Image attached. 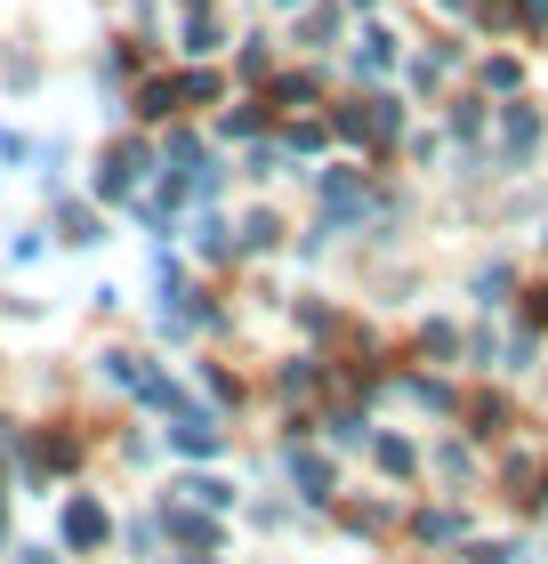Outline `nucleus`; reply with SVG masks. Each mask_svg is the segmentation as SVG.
<instances>
[{"instance_id":"nucleus-9","label":"nucleus","mask_w":548,"mask_h":564,"mask_svg":"<svg viewBox=\"0 0 548 564\" xmlns=\"http://www.w3.org/2000/svg\"><path fill=\"white\" fill-rule=\"evenodd\" d=\"M24 564H49V556H41V549H24Z\"/></svg>"},{"instance_id":"nucleus-8","label":"nucleus","mask_w":548,"mask_h":564,"mask_svg":"<svg viewBox=\"0 0 548 564\" xmlns=\"http://www.w3.org/2000/svg\"><path fill=\"white\" fill-rule=\"evenodd\" d=\"M476 564H516V549H501V541H484V549H476Z\"/></svg>"},{"instance_id":"nucleus-3","label":"nucleus","mask_w":548,"mask_h":564,"mask_svg":"<svg viewBox=\"0 0 548 564\" xmlns=\"http://www.w3.org/2000/svg\"><path fill=\"white\" fill-rule=\"evenodd\" d=\"M291 476L307 484V500H331V468H323L315 452H291Z\"/></svg>"},{"instance_id":"nucleus-10","label":"nucleus","mask_w":548,"mask_h":564,"mask_svg":"<svg viewBox=\"0 0 548 564\" xmlns=\"http://www.w3.org/2000/svg\"><path fill=\"white\" fill-rule=\"evenodd\" d=\"M282 9H299V0H282Z\"/></svg>"},{"instance_id":"nucleus-5","label":"nucleus","mask_w":548,"mask_h":564,"mask_svg":"<svg viewBox=\"0 0 548 564\" xmlns=\"http://www.w3.org/2000/svg\"><path fill=\"white\" fill-rule=\"evenodd\" d=\"M355 65H363V73H387V65H396V33H363Z\"/></svg>"},{"instance_id":"nucleus-6","label":"nucleus","mask_w":548,"mask_h":564,"mask_svg":"<svg viewBox=\"0 0 548 564\" xmlns=\"http://www.w3.org/2000/svg\"><path fill=\"white\" fill-rule=\"evenodd\" d=\"M178 452H218V427L211 420H186V427H178Z\"/></svg>"},{"instance_id":"nucleus-2","label":"nucleus","mask_w":548,"mask_h":564,"mask_svg":"<svg viewBox=\"0 0 548 564\" xmlns=\"http://www.w3.org/2000/svg\"><path fill=\"white\" fill-rule=\"evenodd\" d=\"M65 541H73V549H97V541H106V508H97V500H73V508H65Z\"/></svg>"},{"instance_id":"nucleus-1","label":"nucleus","mask_w":548,"mask_h":564,"mask_svg":"<svg viewBox=\"0 0 548 564\" xmlns=\"http://www.w3.org/2000/svg\"><path fill=\"white\" fill-rule=\"evenodd\" d=\"M138 177H146V145H121L114 162L97 170V194H129V186H138Z\"/></svg>"},{"instance_id":"nucleus-7","label":"nucleus","mask_w":548,"mask_h":564,"mask_svg":"<svg viewBox=\"0 0 548 564\" xmlns=\"http://www.w3.org/2000/svg\"><path fill=\"white\" fill-rule=\"evenodd\" d=\"M533 138H540V113H508V145H516V153H525Z\"/></svg>"},{"instance_id":"nucleus-4","label":"nucleus","mask_w":548,"mask_h":564,"mask_svg":"<svg viewBox=\"0 0 548 564\" xmlns=\"http://www.w3.org/2000/svg\"><path fill=\"white\" fill-rule=\"evenodd\" d=\"M57 235H65L73 250H89V242H106V235H97V218H89V210H73V202H65V210H57Z\"/></svg>"}]
</instances>
